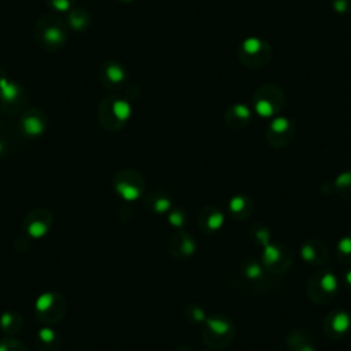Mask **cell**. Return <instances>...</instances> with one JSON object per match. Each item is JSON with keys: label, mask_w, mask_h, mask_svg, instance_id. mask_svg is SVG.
I'll list each match as a JSON object with an SVG mask.
<instances>
[{"label": "cell", "mask_w": 351, "mask_h": 351, "mask_svg": "<svg viewBox=\"0 0 351 351\" xmlns=\"http://www.w3.org/2000/svg\"><path fill=\"white\" fill-rule=\"evenodd\" d=\"M37 320L51 325L61 321L66 314V301L56 292H45L36 301L34 305Z\"/></svg>", "instance_id": "1"}, {"label": "cell", "mask_w": 351, "mask_h": 351, "mask_svg": "<svg viewBox=\"0 0 351 351\" xmlns=\"http://www.w3.org/2000/svg\"><path fill=\"white\" fill-rule=\"evenodd\" d=\"M272 56V48L266 41L258 37H249L242 43L239 58L249 68H262Z\"/></svg>", "instance_id": "2"}, {"label": "cell", "mask_w": 351, "mask_h": 351, "mask_svg": "<svg viewBox=\"0 0 351 351\" xmlns=\"http://www.w3.org/2000/svg\"><path fill=\"white\" fill-rule=\"evenodd\" d=\"M284 96L283 91L273 84H266L257 89L254 108L259 115L263 118L273 117L278 111V108L283 106Z\"/></svg>", "instance_id": "3"}, {"label": "cell", "mask_w": 351, "mask_h": 351, "mask_svg": "<svg viewBox=\"0 0 351 351\" xmlns=\"http://www.w3.org/2000/svg\"><path fill=\"white\" fill-rule=\"evenodd\" d=\"M51 224H52V215L49 214V211L47 210H36L25 219L26 232L36 239L45 236Z\"/></svg>", "instance_id": "4"}, {"label": "cell", "mask_w": 351, "mask_h": 351, "mask_svg": "<svg viewBox=\"0 0 351 351\" xmlns=\"http://www.w3.org/2000/svg\"><path fill=\"white\" fill-rule=\"evenodd\" d=\"M22 317L15 312H6L0 317V327L7 335H15L22 329Z\"/></svg>", "instance_id": "5"}, {"label": "cell", "mask_w": 351, "mask_h": 351, "mask_svg": "<svg viewBox=\"0 0 351 351\" xmlns=\"http://www.w3.org/2000/svg\"><path fill=\"white\" fill-rule=\"evenodd\" d=\"M61 346L58 335L51 328L45 327L39 332V347L41 351H56Z\"/></svg>", "instance_id": "6"}, {"label": "cell", "mask_w": 351, "mask_h": 351, "mask_svg": "<svg viewBox=\"0 0 351 351\" xmlns=\"http://www.w3.org/2000/svg\"><path fill=\"white\" fill-rule=\"evenodd\" d=\"M22 128L26 135L29 136H39L45 129V124L40 117L37 115H33V114H29L24 118L22 121Z\"/></svg>", "instance_id": "7"}, {"label": "cell", "mask_w": 351, "mask_h": 351, "mask_svg": "<svg viewBox=\"0 0 351 351\" xmlns=\"http://www.w3.org/2000/svg\"><path fill=\"white\" fill-rule=\"evenodd\" d=\"M20 87L15 85L14 83H10L7 81L6 78H2L0 80V96L5 102L9 103H14L18 96H20Z\"/></svg>", "instance_id": "8"}, {"label": "cell", "mask_w": 351, "mask_h": 351, "mask_svg": "<svg viewBox=\"0 0 351 351\" xmlns=\"http://www.w3.org/2000/svg\"><path fill=\"white\" fill-rule=\"evenodd\" d=\"M111 111L112 115L115 117V120H117L118 122H125L131 117L132 107L127 100L118 99V100H114V102H112Z\"/></svg>", "instance_id": "9"}, {"label": "cell", "mask_w": 351, "mask_h": 351, "mask_svg": "<svg viewBox=\"0 0 351 351\" xmlns=\"http://www.w3.org/2000/svg\"><path fill=\"white\" fill-rule=\"evenodd\" d=\"M115 190L125 200H135L140 196V190L127 181H118L115 184Z\"/></svg>", "instance_id": "10"}, {"label": "cell", "mask_w": 351, "mask_h": 351, "mask_svg": "<svg viewBox=\"0 0 351 351\" xmlns=\"http://www.w3.org/2000/svg\"><path fill=\"white\" fill-rule=\"evenodd\" d=\"M106 77L111 84H120L125 80V70L120 65H108L106 69Z\"/></svg>", "instance_id": "11"}, {"label": "cell", "mask_w": 351, "mask_h": 351, "mask_svg": "<svg viewBox=\"0 0 351 351\" xmlns=\"http://www.w3.org/2000/svg\"><path fill=\"white\" fill-rule=\"evenodd\" d=\"M44 40L51 45L55 44H62L65 40V34L61 29H58L56 26H49L44 30Z\"/></svg>", "instance_id": "12"}, {"label": "cell", "mask_w": 351, "mask_h": 351, "mask_svg": "<svg viewBox=\"0 0 351 351\" xmlns=\"http://www.w3.org/2000/svg\"><path fill=\"white\" fill-rule=\"evenodd\" d=\"M351 325L350 316L347 313H339L333 317V321H332V328L336 332L341 333V332H346Z\"/></svg>", "instance_id": "13"}, {"label": "cell", "mask_w": 351, "mask_h": 351, "mask_svg": "<svg viewBox=\"0 0 351 351\" xmlns=\"http://www.w3.org/2000/svg\"><path fill=\"white\" fill-rule=\"evenodd\" d=\"M0 351H28L24 343L15 340L13 337H7L0 341Z\"/></svg>", "instance_id": "14"}, {"label": "cell", "mask_w": 351, "mask_h": 351, "mask_svg": "<svg viewBox=\"0 0 351 351\" xmlns=\"http://www.w3.org/2000/svg\"><path fill=\"white\" fill-rule=\"evenodd\" d=\"M206 322H207V327L218 335H225L229 331V324L226 321H222V320H218V318H209Z\"/></svg>", "instance_id": "15"}, {"label": "cell", "mask_w": 351, "mask_h": 351, "mask_svg": "<svg viewBox=\"0 0 351 351\" xmlns=\"http://www.w3.org/2000/svg\"><path fill=\"white\" fill-rule=\"evenodd\" d=\"M229 114H232L235 118H238V120H242V121H249L250 118H251V111H250V108L246 106V104H243V103H238V104H235L233 107L230 108Z\"/></svg>", "instance_id": "16"}, {"label": "cell", "mask_w": 351, "mask_h": 351, "mask_svg": "<svg viewBox=\"0 0 351 351\" xmlns=\"http://www.w3.org/2000/svg\"><path fill=\"white\" fill-rule=\"evenodd\" d=\"M263 258H265V262L268 265H273L278 261L280 258V251H278L277 247H274L272 244H265V250H263Z\"/></svg>", "instance_id": "17"}, {"label": "cell", "mask_w": 351, "mask_h": 351, "mask_svg": "<svg viewBox=\"0 0 351 351\" xmlns=\"http://www.w3.org/2000/svg\"><path fill=\"white\" fill-rule=\"evenodd\" d=\"M289 129V121L284 117L274 118L273 121L270 122V131L277 135H281L284 132H287Z\"/></svg>", "instance_id": "18"}, {"label": "cell", "mask_w": 351, "mask_h": 351, "mask_svg": "<svg viewBox=\"0 0 351 351\" xmlns=\"http://www.w3.org/2000/svg\"><path fill=\"white\" fill-rule=\"evenodd\" d=\"M320 285H321V288L324 289V291H327V292H333L337 287L336 276H333L332 273L324 274V277H322L321 281H320Z\"/></svg>", "instance_id": "19"}, {"label": "cell", "mask_w": 351, "mask_h": 351, "mask_svg": "<svg viewBox=\"0 0 351 351\" xmlns=\"http://www.w3.org/2000/svg\"><path fill=\"white\" fill-rule=\"evenodd\" d=\"M332 7L337 14H347L351 11V0H332Z\"/></svg>", "instance_id": "20"}, {"label": "cell", "mask_w": 351, "mask_h": 351, "mask_svg": "<svg viewBox=\"0 0 351 351\" xmlns=\"http://www.w3.org/2000/svg\"><path fill=\"white\" fill-rule=\"evenodd\" d=\"M222 224H224V215L221 213H213L207 219V226L213 230L219 229L222 226Z\"/></svg>", "instance_id": "21"}, {"label": "cell", "mask_w": 351, "mask_h": 351, "mask_svg": "<svg viewBox=\"0 0 351 351\" xmlns=\"http://www.w3.org/2000/svg\"><path fill=\"white\" fill-rule=\"evenodd\" d=\"M262 274V269L257 263H251L250 266L246 269V276L249 278H258Z\"/></svg>", "instance_id": "22"}, {"label": "cell", "mask_w": 351, "mask_h": 351, "mask_svg": "<svg viewBox=\"0 0 351 351\" xmlns=\"http://www.w3.org/2000/svg\"><path fill=\"white\" fill-rule=\"evenodd\" d=\"M244 205H246V203H244L243 198L235 196V198H232V200H230L229 207L233 213H239V211H242V210L244 209Z\"/></svg>", "instance_id": "23"}, {"label": "cell", "mask_w": 351, "mask_h": 351, "mask_svg": "<svg viewBox=\"0 0 351 351\" xmlns=\"http://www.w3.org/2000/svg\"><path fill=\"white\" fill-rule=\"evenodd\" d=\"M169 207H170V200L165 199V198L156 200L155 206H154V209H155L156 213H165V211L169 210Z\"/></svg>", "instance_id": "24"}, {"label": "cell", "mask_w": 351, "mask_h": 351, "mask_svg": "<svg viewBox=\"0 0 351 351\" xmlns=\"http://www.w3.org/2000/svg\"><path fill=\"white\" fill-rule=\"evenodd\" d=\"M301 255L305 261H313L316 258V251L313 249L312 246H303L302 250H301Z\"/></svg>", "instance_id": "25"}, {"label": "cell", "mask_w": 351, "mask_h": 351, "mask_svg": "<svg viewBox=\"0 0 351 351\" xmlns=\"http://www.w3.org/2000/svg\"><path fill=\"white\" fill-rule=\"evenodd\" d=\"M339 251L343 254H351V239L350 238H343L339 242Z\"/></svg>", "instance_id": "26"}, {"label": "cell", "mask_w": 351, "mask_h": 351, "mask_svg": "<svg viewBox=\"0 0 351 351\" xmlns=\"http://www.w3.org/2000/svg\"><path fill=\"white\" fill-rule=\"evenodd\" d=\"M169 222H170L173 226H181L184 224V215L181 213H171L169 215Z\"/></svg>", "instance_id": "27"}, {"label": "cell", "mask_w": 351, "mask_h": 351, "mask_svg": "<svg viewBox=\"0 0 351 351\" xmlns=\"http://www.w3.org/2000/svg\"><path fill=\"white\" fill-rule=\"evenodd\" d=\"M337 187H348L351 186V173H343L339 176L336 180Z\"/></svg>", "instance_id": "28"}, {"label": "cell", "mask_w": 351, "mask_h": 351, "mask_svg": "<svg viewBox=\"0 0 351 351\" xmlns=\"http://www.w3.org/2000/svg\"><path fill=\"white\" fill-rule=\"evenodd\" d=\"M181 251L186 254V255H191V254L195 251V243L192 240H184V243L181 246Z\"/></svg>", "instance_id": "29"}, {"label": "cell", "mask_w": 351, "mask_h": 351, "mask_svg": "<svg viewBox=\"0 0 351 351\" xmlns=\"http://www.w3.org/2000/svg\"><path fill=\"white\" fill-rule=\"evenodd\" d=\"M257 239L263 244H268L269 242V232L266 229H261L257 232Z\"/></svg>", "instance_id": "30"}, {"label": "cell", "mask_w": 351, "mask_h": 351, "mask_svg": "<svg viewBox=\"0 0 351 351\" xmlns=\"http://www.w3.org/2000/svg\"><path fill=\"white\" fill-rule=\"evenodd\" d=\"M192 314H194V318H195L196 321H203L205 320V312L202 309H199V307H196Z\"/></svg>", "instance_id": "31"}, {"label": "cell", "mask_w": 351, "mask_h": 351, "mask_svg": "<svg viewBox=\"0 0 351 351\" xmlns=\"http://www.w3.org/2000/svg\"><path fill=\"white\" fill-rule=\"evenodd\" d=\"M346 280H347V283L351 284V272H348V273L346 274Z\"/></svg>", "instance_id": "32"}, {"label": "cell", "mask_w": 351, "mask_h": 351, "mask_svg": "<svg viewBox=\"0 0 351 351\" xmlns=\"http://www.w3.org/2000/svg\"><path fill=\"white\" fill-rule=\"evenodd\" d=\"M302 351H314V350H313V348L310 346H305L302 348Z\"/></svg>", "instance_id": "33"}, {"label": "cell", "mask_w": 351, "mask_h": 351, "mask_svg": "<svg viewBox=\"0 0 351 351\" xmlns=\"http://www.w3.org/2000/svg\"><path fill=\"white\" fill-rule=\"evenodd\" d=\"M2 150H3V147H2V143H0V154H2Z\"/></svg>", "instance_id": "34"}, {"label": "cell", "mask_w": 351, "mask_h": 351, "mask_svg": "<svg viewBox=\"0 0 351 351\" xmlns=\"http://www.w3.org/2000/svg\"><path fill=\"white\" fill-rule=\"evenodd\" d=\"M125 2H132V0H125Z\"/></svg>", "instance_id": "35"}]
</instances>
